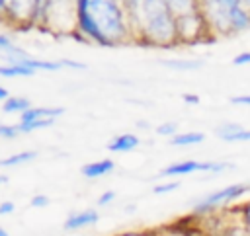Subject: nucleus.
I'll return each mask as SVG.
<instances>
[{
	"label": "nucleus",
	"instance_id": "2f4dec72",
	"mask_svg": "<svg viewBox=\"0 0 250 236\" xmlns=\"http://www.w3.org/2000/svg\"><path fill=\"white\" fill-rule=\"evenodd\" d=\"M242 4H244V6L248 8V10H250V0H242Z\"/></svg>",
	"mask_w": 250,
	"mask_h": 236
},
{
	"label": "nucleus",
	"instance_id": "1a4fd4ad",
	"mask_svg": "<svg viewBox=\"0 0 250 236\" xmlns=\"http://www.w3.org/2000/svg\"><path fill=\"white\" fill-rule=\"evenodd\" d=\"M62 107L57 105H31L25 113L20 115V121H33V119H57L62 115Z\"/></svg>",
	"mask_w": 250,
	"mask_h": 236
},
{
	"label": "nucleus",
	"instance_id": "473e14b6",
	"mask_svg": "<svg viewBox=\"0 0 250 236\" xmlns=\"http://www.w3.org/2000/svg\"><path fill=\"white\" fill-rule=\"evenodd\" d=\"M248 218H250V209H248Z\"/></svg>",
	"mask_w": 250,
	"mask_h": 236
},
{
	"label": "nucleus",
	"instance_id": "9b49d317",
	"mask_svg": "<svg viewBox=\"0 0 250 236\" xmlns=\"http://www.w3.org/2000/svg\"><path fill=\"white\" fill-rule=\"evenodd\" d=\"M174 18H186L191 14H199V0H164Z\"/></svg>",
	"mask_w": 250,
	"mask_h": 236
},
{
	"label": "nucleus",
	"instance_id": "20e7f679",
	"mask_svg": "<svg viewBox=\"0 0 250 236\" xmlns=\"http://www.w3.org/2000/svg\"><path fill=\"white\" fill-rule=\"evenodd\" d=\"M35 0H4L2 21L16 27H33Z\"/></svg>",
	"mask_w": 250,
	"mask_h": 236
},
{
	"label": "nucleus",
	"instance_id": "5701e85b",
	"mask_svg": "<svg viewBox=\"0 0 250 236\" xmlns=\"http://www.w3.org/2000/svg\"><path fill=\"white\" fill-rule=\"evenodd\" d=\"M113 199H115V191H113V189H107V191H104V193L98 197V207H105V205H109Z\"/></svg>",
	"mask_w": 250,
	"mask_h": 236
},
{
	"label": "nucleus",
	"instance_id": "dca6fc26",
	"mask_svg": "<svg viewBox=\"0 0 250 236\" xmlns=\"http://www.w3.org/2000/svg\"><path fill=\"white\" fill-rule=\"evenodd\" d=\"M162 66L166 68H172V70H197L203 66V60H195V59H166L160 62Z\"/></svg>",
	"mask_w": 250,
	"mask_h": 236
},
{
	"label": "nucleus",
	"instance_id": "6e6552de",
	"mask_svg": "<svg viewBox=\"0 0 250 236\" xmlns=\"http://www.w3.org/2000/svg\"><path fill=\"white\" fill-rule=\"evenodd\" d=\"M115 170V162L111 158H102L96 162H88L80 168V174L88 179H96V177H104L107 174H111Z\"/></svg>",
	"mask_w": 250,
	"mask_h": 236
},
{
	"label": "nucleus",
	"instance_id": "7c9ffc66",
	"mask_svg": "<svg viewBox=\"0 0 250 236\" xmlns=\"http://www.w3.org/2000/svg\"><path fill=\"white\" fill-rule=\"evenodd\" d=\"M2 14H4V0H0V20H2Z\"/></svg>",
	"mask_w": 250,
	"mask_h": 236
},
{
	"label": "nucleus",
	"instance_id": "4be33fe9",
	"mask_svg": "<svg viewBox=\"0 0 250 236\" xmlns=\"http://www.w3.org/2000/svg\"><path fill=\"white\" fill-rule=\"evenodd\" d=\"M49 203H51V199H49L47 195H41V193L33 195V197H31V201H29V205H31L33 209H43V207H47Z\"/></svg>",
	"mask_w": 250,
	"mask_h": 236
},
{
	"label": "nucleus",
	"instance_id": "f8f14e48",
	"mask_svg": "<svg viewBox=\"0 0 250 236\" xmlns=\"http://www.w3.org/2000/svg\"><path fill=\"white\" fill-rule=\"evenodd\" d=\"M35 158H37V152L35 150H21V152H14V154H10L6 158H0V166H4V168H16V166L29 164Z\"/></svg>",
	"mask_w": 250,
	"mask_h": 236
},
{
	"label": "nucleus",
	"instance_id": "f3484780",
	"mask_svg": "<svg viewBox=\"0 0 250 236\" xmlns=\"http://www.w3.org/2000/svg\"><path fill=\"white\" fill-rule=\"evenodd\" d=\"M55 119H33V121H20L18 127H20V133H33V131L51 127Z\"/></svg>",
	"mask_w": 250,
	"mask_h": 236
},
{
	"label": "nucleus",
	"instance_id": "423d86ee",
	"mask_svg": "<svg viewBox=\"0 0 250 236\" xmlns=\"http://www.w3.org/2000/svg\"><path fill=\"white\" fill-rule=\"evenodd\" d=\"M227 168H232V166L227 164V162L184 160V162H176V164L166 166L164 170H160V176H164V177H176V176H188V174H193V172H211V174H217V172H223Z\"/></svg>",
	"mask_w": 250,
	"mask_h": 236
},
{
	"label": "nucleus",
	"instance_id": "39448f33",
	"mask_svg": "<svg viewBox=\"0 0 250 236\" xmlns=\"http://www.w3.org/2000/svg\"><path fill=\"white\" fill-rule=\"evenodd\" d=\"M248 189H250L248 183H230V185H227L223 189H217V191L205 195L203 199H199L193 205V211L195 213H207V211H211V209H215L219 205H225V203H230V201L242 197Z\"/></svg>",
	"mask_w": 250,
	"mask_h": 236
},
{
	"label": "nucleus",
	"instance_id": "ddd939ff",
	"mask_svg": "<svg viewBox=\"0 0 250 236\" xmlns=\"http://www.w3.org/2000/svg\"><path fill=\"white\" fill-rule=\"evenodd\" d=\"M33 103L27 99V98H21V96H10L6 101H2V111L4 113H25Z\"/></svg>",
	"mask_w": 250,
	"mask_h": 236
},
{
	"label": "nucleus",
	"instance_id": "cd10ccee",
	"mask_svg": "<svg viewBox=\"0 0 250 236\" xmlns=\"http://www.w3.org/2000/svg\"><path fill=\"white\" fill-rule=\"evenodd\" d=\"M8 98H10V92H8V90H6V88L0 84V101H6Z\"/></svg>",
	"mask_w": 250,
	"mask_h": 236
},
{
	"label": "nucleus",
	"instance_id": "7ed1b4c3",
	"mask_svg": "<svg viewBox=\"0 0 250 236\" xmlns=\"http://www.w3.org/2000/svg\"><path fill=\"white\" fill-rule=\"evenodd\" d=\"M41 29L57 35H76V0H49Z\"/></svg>",
	"mask_w": 250,
	"mask_h": 236
},
{
	"label": "nucleus",
	"instance_id": "6ab92c4d",
	"mask_svg": "<svg viewBox=\"0 0 250 236\" xmlns=\"http://www.w3.org/2000/svg\"><path fill=\"white\" fill-rule=\"evenodd\" d=\"M49 0H35V18H33V27H41L45 12H47Z\"/></svg>",
	"mask_w": 250,
	"mask_h": 236
},
{
	"label": "nucleus",
	"instance_id": "9d476101",
	"mask_svg": "<svg viewBox=\"0 0 250 236\" xmlns=\"http://www.w3.org/2000/svg\"><path fill=\"white\" fill-rule=\"evenodd\" d=\"M141 144V138L133 133H123V135H115L109 142H107V150L109 152H131Z\"/></svg>",
	"mask_w": 250,
	"mask_h": 236
},
{
	"label": "nucleus",
	"instance_id": "a211bd4d",
	"mask_svg": "<svg viewBox=\"0 0 250 236\" xmlns=\"http://www.w3.org/2000/svg\"><path fill=\"white\" fill-rule=\"evenodd\" d=\"M18 135H21L20 133V127L14 123V125H10V123H0V138H4V140H14Z\"/></svg>",
	"mask_w": 250,
	"mask_h": 236
},
{
	"label": "nucleus",
	"instance_id": "a878e982",
	"mask_svg": "<svg viewBox=\"0 0 250 236\" xmlns=\"http://www.w3.org/2000/svg\"><path fill=\"white\" fill-rule=\"evenodd\" d=\"M182 99H184L186 103H189V105H197V103H199V96H195V94H184Z\"/></svg>",
	"mask_w": 250,
	"mask_h": 236
},
{
	"label": "nucleus",
	"instance_id": "72a5a7b5",
	"mask_svg": "<svg viewBox=\"0 0 250 236\" xmlns=\"http://www.w3.org/2000/svg\"><path fill=\"white\" fill-rule=\"evenodd\" d=\"M123 2H127V0H123Z\"/></svg>",
	"mask_w": 250,
	"mask_h": 236
},
{
	"label": "nucleus",
	"instance_id": "aec40b11",
	"mask_svg": "<svg viewBox=\"0 0 250 236\" xmlns=\"http://www.w3.org/2000/svg\"><path fill=\"white\" fill-rule=\"evenodd\" d=\"M156 133L160 137H174V135H178V123L176 121H164L156 127Z\"/></svg>",
	"mask_w": 250,
	"mask_h": 236
},
{
	"label": "nucleus",
	"instance_id": "f03ea898",
	"mask_svg": "<svg viewBox=\"0 0 250 236\" xmlns=\"http://www.w3.org/2000/svg\"><path fill=\"white\" fill-rule=\"evenodd\" d=\"M199 12L209 33L232 35L250 29V10L242 0H199Z\"/></svg>",
	"mask_w": 250,
	"mask_h": 236
},
{
	"label": "nucleus",
	"instance_id": "f257e3e1",
	"mask_svg": "<svg viewBox=\"0 0 250 236\" xmlns=\"http://www.w3.org/2000/svg\"><path fill=\"white\" fill-rule=\"evenodd\" d=\"M100 47H117L133 39L123 0H76V35Z\"/></svg>",
	"mask_w": 250,
	"mask_h": 236
},
{
	"label": "nucleus",
	"instance_id": "2eb2a0df",
	"mask_svg": "<svg viewBox=\"0 0 250 236\" xmlns=\"http://www.w3.org/2000/svg\"><path fill=\"white\" fill-rule=\"evenodd\" d=\"M205 140V135L199 131H189V133H178L174 137H170V144L174 146H193Z\"/></svg>",
	"mask_w": 250,
	"mask_h": 236
},
{
	"label": "nucleus",
	"instance_id": "393cba45",
	"mask_svg": "<svg viewBox=\"0 0 250 236\" xmlns=\"http://www.w3.org/2000/svg\"><path fill=\"white\" fill-rule=\"evenodd\" d=\"M14 209H16V205H14L12 201H2V203H0V216L14 213Z\"/></svg>",
	"mask_w": 250,
	"mask_h": 236
},
{
	"label": "nucleus",
	"instance_id": "0eeeda50",
	"mask_svg": "<svg viewBox=\"0 0 250 236\" xmlns=\"http://www.w3.org/2000/svg\"><path fill=\"white\" fill-rule=\"evenodd\" d=\"M98 220H100V213L96 209H86V211H80V213H72L64 220V230H80V228L96 224Z\"/></svg>",
	"mask_w": 250,
	"mask_h": 236
},
{
	"label": "nucleus",
	"instance_id": "b1692460",
	"mask_svg": "<svg viewBox=\"0 0 250 236\" xmlns=\"http://www.w3.org/2000/svg\"><path fill=\"white\" fill-rule=\"evenodd\" d=\"M232 64H234V66H244V64H250V51L238 53V55L232 59Z\"/></svg>",
	"mask_w": 250,
	"mask_h": 236
},
{
	"label": "nucleus",
	"instance_id": "c756f323",
	"mask_svg": "<svg viewBox=\"0 0 250 236\" xmlns=\"http://www.w3.org/2000/svg\"><path fill=\"white\" fill-rule=\"evenodd\" d=\"M0 236H10V234H8V230H6V228H2V226H0Z\"/></svg>",
	"mask_w": 250,
	"mask_h": 236
},
{
	"label": "nucleus",
	"instance_id": "4468645a",
	"mask_svg": "<svg viewBox=\"0 0 250 236\" xmlns=\"http://www.w3.org/2000/svg\"><path fill=\"white\" fill-rule=\"evenodd\" d=\"M37 74L33 68L25 66V64H20V62H6V64H0V76L4 78H16V76H33Z\"/></svg>",
	"mask_w": 250,
	"mask_h": 236
},
{
	"label": "nucleus",
	"instance_id": "bb28decb",
	"mask_svg": "<svg viewBox=\"0 0 250 236\" xmlns=\"http://www.w3.org/2000/svg\"><path fill=\"white\" fill-rule=\"evenodd\" d=\"M115 236H154V234H150V232H121Z\"/></svg>",
	"mask_w": 250,
	"mask_h": 236
},
{
	"label": "nucleus",
	"instance_id": "c85d7f7f",
	"mask_svg": "<svg viewBox=\"0 0 250 236\" xmlns=\"http://www.w3.org/2000/svg\"><path fill=\"white\" fill-rule=\"evenodd\" d=\"M6 181H8V176H4V174H0V185H2V183H6Z\"/></svg>",
	"mask_w": 250,
	"mask_h": 236
},
{
	"label": "nucleus",
	"instance_id": "412c9836",
	"mask_svg": "<svg viewBox=\"0 0 250 236\" xmlns=\"http://www.w3.org/2000/svg\"><path fill=\"white\" fill-rule=\"evenodd\" d=\"M180 187V181H166V183H156L152 187V191L156 195H164V193H170V191H176Z\"/></svg>",
	"mask_w": 250,
	"mask_h": 236
}]
</instances>
